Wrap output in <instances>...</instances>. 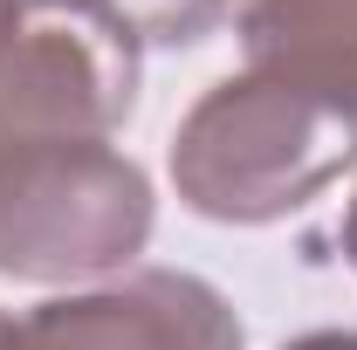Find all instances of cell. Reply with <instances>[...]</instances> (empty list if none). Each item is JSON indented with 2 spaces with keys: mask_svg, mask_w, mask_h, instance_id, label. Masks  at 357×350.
Returning a JSON list of instances; mask_svg holds the SVG:
<instances>
[{
  "mask_svg": "<svg viewBox=\"0 0 357 350\" xmlns=\"http://www.w3.org/2000/svg\"><path fill=\"white\" fill-rule=\"evenodd\" d=\"M357 165V117L275 69L213 83L172 131V185L199 220L268 227Z\"/></svg>",
  "mask_w": 357,
  "mask_h": 350,
  "instance_id": "1",
  "label": "cell"
},
{
  "mask_svg": "<svg viewBox=\"0 0 357 350\" xmlns=\"http://www.w3.org/2000/svg\"><path fill=\"white\" fill-rule=\"evenodd\" d=\"M151 178L110 137H42L0 151V275H124L151 241Z\"/></svg>",
  "mask_w": 357,
  "mask_h": 350,
  "instance_id": "2",
  "label": "cell"
},
{
  "mask_svg": "<svg viewBox=\"0 0 357 350\" xmlns=\"http://www.w3.org/2000/svg\"><path fill=\"white\" fill-rule=\"evenodd\" d=\"M137 103V42L83 7L35 0L0 55V151L42 137H110Z\"/></svg>",
  "mask_w": 357,
  "mask_h": 350,
  "instance_id": "3",
  "label": "cell"
},
{
  "mask_svg": "<svg viewBox=\"0 0 357 350\" xmlns=\"http://www.w3.org/2000/svg\"><path fill=\"white\" fill-rule=\"evenodd\" d=\"M7 350H248L241 316L185 268H124L103 289L48 296L14 316Z\"/></svg>",
  "mask_w": 357,
  "mask_h": 350,
  "instance_id": "4",
  "label": "cell"
},
{
  "mask_svg": "<svg viewBox=\"0 0 357 350\" xmlns=\"http://www.w3.org/2000/svg\"><path fill=\"white\" fill-rule=\"evenodd\" d=\"M241 55L357 117V0H248Z\"/></svg>",
  "mask_w": 357,
  "mask_h": 350,
  "instance_id": "5",
  "label": "cell"
},
{
  "mask_svg": "<svg viewBox=\"0 0 357 350\" xmlns=\"http://www.w3.org/2000/svg\"><path fill=\"white\" fill-rule=\"evenodd\" d=\"M62 7H83L96 21H110L117 35H131L137 48H185L206 42L234 14V0H62Z\"/></svg>",
  "mask_w": 357,
  "mask_h": 350,
  "instance_id": "6",
  "label": "cell"
},
{
  "mask_svg": "<svg viewBox=\"0 0 357 350\" xmlns=\"http://www.w3.org/2000/svg\"><path fill=\"white\" fill-rule=\"evenodd\" d=\"M282 350H357V330H310V337H296Z\"/></svg>",
  "mask_w": 357,
  "mask_h": 350,
  "instance_id": "7",
  "label": "cell"
},
{
  "mask_svg": "<svg viewBox=\"0 0 357 350\" xmlns=\"http://www.w3.org/2000/svg\"><path fill=\"white\" fill-rule=\"evenodd\" d=\"M28 7H35V0H0V55H7V42H14V28L28 21Z\"/></svg>",
  "mask_w": 357,
  "mask_h": 350,
  "instance_id": "8",
  "label": "cell"
},
{
  "mask_svg": "<svg viewBox=\"0 0 357 350\" xmlns=\"http://www.w3.org/2000/svg\"><path fill=\"white\" fill-rule=\"evenodd\" d=\"M344 254H351V268H357V192H351V206H344Z\"/></svg>",
  "mask_w": 357,
  "mask_h": 350,
  "instance_id": "9",
  "label": "cell"
},
{
  "mask_svg": "<svg viewBox=\"0 0 357 350\" xmlns=\"http://www.w3.org/2000/svg\"><path fill=\"white\" fill-rule=\"evenodd\" d=\"M7 330H14V316H0V350H7Z\"/></svg>",
  "mask_w": 357,
  "mask_h": 350,
  "instance_id": "10",
  "label": "cell"
}]
</instances>
